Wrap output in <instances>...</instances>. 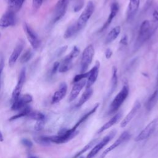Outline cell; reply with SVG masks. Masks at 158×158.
Instances as JSON below:
<instances>
[{
    "mask_svg": "<svg viewBox=\"0 0 158 158\" xmlns=\"http://www.w3.org/2000/svg\"><path fill=\"white\" fill-rule=\"evenodd\" d=\"M140 107H141V103L139 102V101H136L135 102L134 105L133 106L131 109L130 110V112L128 113L126 117L121 122L120 127L122 128L125 127L129 123V122L133 119V118L136 114L138 111L139 110Z\"/></svg>",
    "mask_w": 158,
    "mask_h": 158,
    "instance_id": "15",
    "label": "cell"
},
{
    "mask_svg": "<svg viewBox=\"0 0 158 158\" xmlns=\"http://www.w3.org/2000/svg\"><path fill=\"white\" fill-rule=\"evenodd\" d=\"M24 46V43L23 41L20 40L18 42V43L16 44L15 48L14 49L11 55L10 56L9 59V65L10 67H12L19 59Z\"/></svg>",
    "mask_w": 158,
    "mask_h": 158,
    "instance_id": "16",
    "label": "cell"
},
{
    "mask_svg": "<svg viewBox=\"0 0 158 158\" xmlns=\"http://www.w3.org/2000/svg\"><path fill=\"white\" fill-rule=\"evenodd\" d=\"M83 4H84L83 0H77L76 3L74 5V7H73L74 12H77L80 11L81 9V8L83 7Z\"/></svg>",
    "mask_w": 158,
    "mask_h": 158,
    "instance_id": "37",
    "label": "cell"
},
{
    "mask_svg": "<svg viewBox=\"0 0 158 158\" xmlns=\"http://www.w3.org/2000/svg\"><path fill=\"white\" fill-rule=\"evenodd\" d=\"M118 10H119V4H118V2H113L110 6V14L108 16V18H107V20L105 22V23H104V25H102V27L99 30V31H102L103 30H104L106 28H107L109 26V25L112 22V20L114 19V18L117 14Z\"/></svg>",
    "mask_w": 158,
    "mask_h": 158,
    "instance_id": "17",
    "label": "cell"
},
{
    "mask_svg": "<svg viewBox=\"0 0 158 158\" xmlns=\"http://www.w3.org/2000/svg\"><path fill=\"white\" fill-rule=\"evenodd\" d=\"M67 91V85L65 82L60 83L59 89L54 93L52 97V104H56L60 101L65 96Z\"/></svg>",
    "mask_w": 158,
    "mask_h": 158,
    "instance_id": "18",
    "label": "cell"
},
{
    "mask_svg": "<svg viewBox=\"0 0 158 158\" xmlns=\"http://www.w3.org/2000/svg\"></svg>",
    "mask_w": 158,
    "mask_h": 158,
    "instance_id": "51",
    "label": "cell"
},
{
    "mask_svg": "<svg viewBox=\"0 0 158 158\" xmlns=\"http://www.w3.org/2000/svg\"><path fill=\"white\" fill-rule=\"evenodd\" d=\"M158 28V22L154 20L151 22L148 20H144L139 27L138 35L135 41V49H139L146 41H147L156 32Z\"/></svg>",
    "mask_w": 158,
    "mask_h": 158,
    "instance_id": "1",
    "label": "cell"
},
{
    "mask_svg": "<svg viewBox=\"0 0 158 158\" xmlns=\"http://www.w3.org/2000/svg\"><path fill=\"white\" fill-rule=\"evenodd\" d=\"M25 78H26V71L25 69H23L19 77V79L17 81V83L14 88L12 93V97H11V102L12 103L15 101L20 96V93L23 86V84L25 81Z\"/></svg>",
    "mask_w": 158,
    "mask_h": 158,
    "instance_id": "9",
    "label": "cell"
},
{
    "mask_svg": "<svg viewBox=\"0 0 158 158\" xmlns=\"http://www.w3.org/2000/svg\"><path fill=\"white\" fill-rule=\"evenodd\" d=\"M98 140H99L98 138H94V139H92V140H91L90 142H89L86 146H85L79 152H78L73 156V158H78V157H80V156L81 154H83L84 152H86L88 149H91V148H93V147L95 145V144L98 142Z\"/></svg>",
    "mask_w": 158,
    "mask_h": 158,
    "instance_id": "30",
    "label": "cell"
},
{
    "mask_svg": "<svg viewBox=\"0 0 158 158\" xmlns=\"http://www.w3.org/2000/svg\"><path fill=\"white\" fill-rule=\"evenodd\" d=\"M140 0H129L128 8L127 10V20H131L135 15L139 8Z\"/></svg>",
    "mask_w": 158,
    "mask_h": 158,
    "instance_id": "20",
    "label": "cell"
},
{
    "mask_svg": "<svg viewBox=\"0 0 158 158\" xmlns=\"http://www.w3.org/2000/svg\"><path fill=\"white\" fill-rule=\"evenodd\" d=\"M72 67V62H67L62 61V63L60 64L58 71L60 73H64L69 71Z\"/></svg>",
    "mask_w": 158,
    "mask_h": 158,
    "instance_id": "34",
    "label": "cell"
},
{
    "mask_svg": "<svg viewBox=\"0 0 158 158\" xmlns=\"http://www.w3.org/2000/svg\"><path fill=\"white\" fill-rule=\"evenodd\" d=\"M156 89H158V75H157V83H156Z\"/></svg>",
    "mask_w": 158,
    "mask_h": 158,
    "instance_id": "49",
    "label": "cell"
},
{
    "mask_svg": "<svg viewBox=\"0 0 158 158\" xmlns=\"http://www.w3.org/2000/svg\"><path fill=\"white\" fill-rule=\"evenodd\" d=\"M112 55V51L109 49V48H107L106 51H105V57L106 59H109L111 57Z\"/></svg>",
    "mask_w": 158,
    "mask_h": 158,
    "instance_id": "44",
    "label": "cell"
},
{
    "mask_svg": "<svg viewBox=\"0 0 158 158\" xmlns=\"http://www.w3.org/2000/svg\"><path fill=\"white\" fill-rule=\"evenodd\" d=\"M122 113L121 112H118L116 114H115L109 120H108L106 123H105L98 131L97 133L99 134L104 131L105 130H107L108 128H110L112 127L114 125H115L116 123L118 122V120L121 118L122 117Z\"/></svg>",
    "mask_w": 158,
    "mask_h": 158,
    "instance_id": "21",
    "label": "cell"
},
{
    "mask_svg": "<svg viewBox=\"0 0 158 158\" xmlns=\"http://www.w3.org/2000/svg\"><path fill=\"white\" fill-rule=\"evenodd\" d=\"M128 93L129 86L128 83L125 82L123 85L121 90L118 93V94L116 95V96L114 98L112 102H111L109 109V114H114L118 110V109L120 107L125 100L128 97Z\"/></svg>",
    "mask_w": 158,
    "mask_h": 158,
    "instance_id": "2",
    "label": "cell"
},
{
    "mask_svg": "<svg viewBox=\"0 0 158 158\" xmlns=\"http://www.w3.org/2000/svg\"><path fill=\"white\" fill-rule=\"evenodd\" d=\"M120 31H121V28L120 26H117L113 28L107 34L105 40V43L106 44H109L112 42L113 41H114L119 35Z\"/></svg>",
    "mask_w": 158,
    "mask_h": 158,
    "instance_id": "24",
    "label": "cell"
},
{
    "mask_svg": "<svg viewBox=\"0 0 158 158\" xmlns=\"http://www.w3.org/2000/svg\"><path fill=\"white\" fill-rule=\"evenodd\" d=\"M130 137V133L127 131H123L120 136L117 139V140L112 144H111L110 146H109L107 148H106L105 149V151L102 153V154L101 155V158H104L105 156L110 151H113L114 149L117 148L118 146H119L120 145H121L122 143H123L124 142L128 141Z\"/></svg>",
    "mask_w": 158,
    "mask_h": 158,
    "instance_id": "11",
    "label": "cell"
},
{
    "mask_svg": "<svg viewBox=\"0 0 158 158\" xmlns=\"http://www.w3.org/2000/svg\"><path fill=\"white\" fill-rule=\"evenodd\" d=\"M158 119L155 118L149 122L146 127L138 134V135L135 138V141H143L151 136L155 131L157 125Z\"/></svg>",
    "mask_w": 158,
    "mask_h": 158,
    "instance_id": "8",
    "label": "cell"
},
{
    "mask_svg": "<svg viewBox=\"0 0 158 158\" xmlns=\"http://www.w3.org/2000/svg\"><path fill=\"white\" fill-rule=\"evenodd\" d=\"M3 139H4V138H3V136H2V133L0 132V141H3Z\"/></svg>",
    "mask_w": 158,
    "mask_h": 158,
    "instance_id": "48",
    "label": "cell"
},
{
    "mask_svg": "<svg viewBox=\"0 0 158 158\" xmlns=\"http://www.w3.org/2000/svg\"><path fill=\"white\" fill-rule=\"evenodd\" d=\"M117 131L112 130L108 135L105 136L99 142L94 146L90 152L88 154L86 158H93L115 136Z\"/></svg>",
    "mask_w": 158,
    "mask_h": 158,
    "instance_id": "6",
    "label": "cell"
},
{
    "mask_svg": "<svg viewBox=\"0 0 158 158\" xmlns=\"http://www.w3.org/2000/svg\"><path fill=\"white\" fill-rule=\"evenodd\" d=\"M120 44L123 45V46H127L128 44V37L127 35H123L122 38L120 40Z\"/></svg>",
    "mask_w": 158,
    "mask_h": 158,
    "instance_id": "43",
    "label": "cell"
},
{
    "mask_svg": "<svg viewBox=\"0 0 158 158\" xmlns=\"http://www.w3.org/2000/svg\"><path fill=\"white\" fill-rule=\"evenodd\" d=\"M32 96L29 94H25L20 96L15 101L12 103L11 109L12 110H19L27 106V105L32 101Z\"/></svg>",
    "mask_w": 158,
    "mask_h": 158,
    "instance_id": "13",
    "label": "cell"
},
{
    "mask_svg": "<svg viewBox=\"0 0 158 158\" xmlns=\"http://www.w3.org/2000/svg\"><path fill=\"white\" fill-rule=\"evenodd\" d=\"M43 1L44 0H33L32 6H33V10H38L42 5Z\"/></svg>",
    "mask_w": 158,
    "mask_h": 158,
    "instance_id": "39",
    "label": "cell"
},
{
    "mask_svg": "<svg viewBox=\"0 0 158 158\" xmlns=\"http://www.w3.org/2000/svg\"><path fill=\"white\" fill-rule=\"evenodd\" d=\"M99 106V103H97L89 111H88L87 113H86L85 115H83L78 120V121L75 124V125L72 128V129L73 130H77V129L78 128V127L81 124H82V123H83V122H85L86 120H88V118L96 111V110L98 109Z\"/></svg>",
    "mask_w": 158,
    "mask_h": 158,
    "instance_id": "22",
    "label": "cell"
},
{
    "mask_svg": "<svg viewBox=\"0 0 158 158\" xmlns=\"http://www.w3.org/2000/svg\"><path fill=\"white\" fill-rule=\"evenodd\" d=\"M94 11V4L92 1H89L88 2L85 9L80 15L77 22H76L80 30L82 29L86 25L88 21L90 19L91 16L93 15Z\"/></svg>",
    "mask_w": 158,
    "mask_h": 158,
    "instance_id": "5",
    "label": "cell"
},
{
    "mask_svg": "<svg viewBox=\"0 0 158 158\" xmlns=\"http://www.w3.org/2000/svg\"><path fill=\"white\" fill-rule=\"evenodd\" d=\"M89 74V72H86L84 73H81L80 74H78L77 75H75L73 79V82L77 83L81 80H84L86 78H88Z\"/></svg>",
    "mask_w": 158,
    "mask_h": 158,
    "instance_id": "36",
    "label": "cell"
},
{
    "mask_svg": "<svg viewBox=\"0 0 158 158\" xmlns=\"http://www.w3.org/2000/svg\"><path fill=\"white\" fill-rule=\"evenodd\" d=\"M34 139L36 143L40 144H43V145H48L51 143L49 140V136H40L35 137Z\"/></svg>",
    "mask_w": 158,
    "mask_h": 158,
    "instance_id": "35",
    "label": "cell"
},
{
    "mask_svg": "<svg viewBox=\"0 0 158 158\" xmlns=\"http://www.w3.org/2000/svg\"><path fill=\"white\" fill-rule=\"evenodd\" d=\"M80 30L77 25L76 23L71 25L70 26H69L67 30H65L64 35V37L65 39H68L71 38L72 36H73V35H75L78 31H79Z\"/></svg>",
    "mask_w": 158,
    "mask_h": 158,
    "instance_id": "26",
    "label": "cell"
},
{
    "mask_svg": "<svg viewBox=\"0 0 158 158\" xmlns=\"http://www.w3.org/2000/svg\"><path fill=\"white\" fill-rule=\"evenodd\" d=\"M25 0H8V6L9 9L14 12L19 11L22 7Z\"/></svg>",
    "mask_w": 158,
    "mask_h": 158,
    "instance_id": "27",
    "label": "cell"
},
{
    "mask_svg": "<svg viewBox=\"0 0 158 158\" xmlns=\"http://www.w3.org/2000/svg\"><path fill=\"white\" fill-rule=\"evenodd\" d=\"M15 12L9 9L0 18V27L7 28L15 25Z\"/></svg>",
    "mask_w": 158,
    "mask_h": 158,
    "instance_id": "12",
    "label": "cell"
},
{
    "mask_svg": "<svg viewBox=\"0 0 158 158\" xmlns=\"http://www.w3.org/2000/svg\"><path fill=\"white\" fill-rule=\"evenodd\" d=\"M69 0H58L56 3L52 17L53 22H56L61 19L66 12Z\"/></svg>",
    "mask_w": 158,
    "mask_h": 158,
    "instance_id": "7",
    "label": "cell"
},
{
    "mask_svg": "<svg viewBox=\"0 0 158 158\" xmlns=\"http://www.w3.org/2000/svg\"><path fill=\"white\" fill-rule=\"evenodd\" d=\"M4 60H3V58L1 57L0 59V78H1V73L3 70V69H4Z\"/></svg>",
    "mask_w": 158,
    "mask_h": 158,
    "instance_id": "46",
    "label": "cell"
},
{
    "mask_svg": "<svg viewBox=\"0 0 158 158\" xmlns=\"http://www.w3.org/2000/svg\"><path fill=\"white\" fill-rule=\"evenodd\" d=\"M80 52V51L79 48L77 46H75L73 48L71 52L64 57V59L62 60V61L67 62H72V60L79 55Z\"/></svg>",
    "mask_w": 158,
    "mask_h": 158,
    "instance_id": "28",
    "label": "cell"
},
{
    "mask_svg": "<svg viewBox=\"0 0 158 158\" xmlns=\"http://www.w3.org/2000/svg\"><path fill=\"white\" fill-rule=\"evenodd\" d=\"M94 55V49L92 44L88 45L83 51L81 64L80 72L81 73L86 72L89 65L91 64Z\"/></svg>",
    "mask_w": 158,
    "mask_h": 158,
    "instance_id": "4",
    "label": "cell"
},
{
    "mask_svg": "<svg viewBox=\"0 0 158 158\" xmlns=\"http://www.w3.org/2000/svg\"><path fill=\"white\" fill-rule=\"evenodd\" d=\"M33 51L30 49H27L20 57V62L22 64H24V63H26L27 62H28L32 57L33 56Z\"/></svg>",
    "mask_w": 158,
    "mask_h": 158,
    "instance_id": "32",
    "label": "cell"
},
{
    "mask_svg": "<svg viewBox=\"0 0 158 158\" xmlns=\"http://www.w3.org/2000/svg\"><path fill=\"white\" fill-rule=\"evenodd\" d=\"M99 67H100V63L98 60L96 61V62L95 63V65L93 67V68L89 71V74L86 83V88H91L92 85L96 81L98 77V74H99Z\"/></svg>",
    "mask_w": 158,
    "mask_h": 158,
    "instance_id": "14",
    "label": "cell"
},
{
    "mask_svg": "<svg viewBox=\"0 0 158 158\" xmlns=\"http://www.w3.org/2000/svg\"><path fill=\"white\" fill-rule=\"evenodd\" d=\"M44 125V120H38V121H36V122L34 126V128L36 131H40L43 129Z\"/></svg>",
    "mask_w": 158,
    "mask_h": 158,
    "instance_id": "38",
    "label": "cell"
},
{
    "mask_svg": "<svg viewBox=\"0 0 158 158\" xmlns=\"http://www.w3.org/2000/svg\"><path fill=\"white\" fill-rule=\"evenodd\" d=\"M93 90L91 88H86L85 91L83 92V93L82 94L78 102H77L76 107H80L81 106H82L86 101H88L89 100V99L93 95Z\"/></svg>",
    "mask_w": 158,
    "mask_h": 158,
    "instance_id": "25",
    "label": "cell"
},
{
    "mask_svg": "<svg viewBox=\"0 0 158 158\" xmlns=\"http://www.w3.org/2000/svg\"><path fill=\"white\" fill-rule=\"evenodd\" d=\"M28 158H36V157H35V156H30V157H29Z\"/></svg>",
    "mask_w": 158,
    "mask_h": 158,
    "instance_id": "50",
    "label": "cell"
},
{
    "mask_svg": "<svg viewBox=\"0 0 158 158\" xmlns=\"http://www.w3.org/2000/svg\"><path fill=\"white\" fill-rule=\"evenodd\" d=\"M78 131L73 130L72 128L70 129H63L60 130L58 135L49 136V140L51 143H54L56 144L65 143L77 135Z\"/></svg>",
    "mask_w": 158,
    "mask_h": 158,
    "instance_id": "3",
    "label": "cell"
},
{
    "mask_svg": "<svg viewBox=\"0 0 158 158\" xmlns=\"http://www.w3.org/2000/svg\"><path fill=\"white\" fill-rule=\"evenodd\" d=\"M23 30L25 32L27 38L33 49H38L40 45V41L33 29L26 23L23 24Z\"/></svg>",
    "mask_w": 158,
    "mask_h": 158,
    "instance_id": "10",
    "label": "cell"
},
{
    "mask_svg": "<svg viewBox=\"0 0 158 158\" xmlns=\"http://www.w3.org/2000/svg\"><path fill=\"white\" fill-rule=\"evenodd\" d=\"M112 78H111V89L110 94H112L115 89L117 85L118 77H117V69L116 67L113 66L112 69Z\"/></svg>",
    "mask_w": 158,
    "mask_h": 158,
    "instance_id": "29",
    "label": "cell"
},
{
    "mask_svg": "<svg viewBox=\"0 0 158 158\" xmlns=\"http://www.w3.org/2000/svg\"><path fill=\"white\" fill-rule=\"evenodd\" d=\"M152 17H153V20L158 22V11L154 10L152 13Z\"/></svg>",
    "mask_w": 158,
    "mask_h": 158,
    "instance_id": "47",
    "label": "cell"
},
{
    "mask_svg": "<svg viewBox=\"0 0 158 158\" xmlns=\"http://www.w3.org/2000/svg\"><path fill=\"white\" fill-rule=\"evenodd\" d=\"M31 111V108L29 107V106H26L24 108H23L22 109L20 110V112H19L18 114H17L16 115H13L12 117H11L10 118H9V120L10 121H13V120H15L16 119H18V118H20L21 117H25V116H27L28 114Z\"/></svg>",
    "mask_w": 158,
    "mask_h": 158,
    "instance_id": "31",
    "label": "cell"
},
{
    "mask_svg": "<svg viewBox=\"0 0 158 158\" xmlns=\"http://www.w3.org/2000/svg\"><path fill=\"white\" fill-rule=\"evenodd\" d=\"M67 49V46H64L61 47V48L59 49V51L57 52V56H60L61 54H62L66 51Z\"/></svg>",
    "mask_w": 158,
    "mask_h": 158,
    "instance_id": "45",
    "label": "cell"
},
{
    "mask_svg": "<svg viewBox=\"0 0 158 158\" xmlns=\"http://www.w3.org/2000/svg\"><path fill=\"white\" fill-rule=\"evenodd\" d=\"M29 117L31 119L35 120L36 121L38 120H45V116L43 114L39 112H33L31 111L28 115L27 116Z\"/></svg>",
    "mask_w": 158,
    "mask_h": 158,
    "instance_id": "33",
    "label": "cell"
},
{
    "mask_svg": "<svg viewBox=\"0 0 158 158\" xmlns=\"http://www.w3.org/2000/svg\"><path fill=\"white\" fill-rule=\"evenodd\" d=\"M59 65H60V63L59 62H54V64H53L52 68V70H51V73L52 74H54V73H56V72L59 70Z\"/></svg>",
    "mask_w": 158,
    "mask_h": 158,
    "instance_id": "42",
    "label": "cell"
},
{
    "mask_svg": "<svg viewBox=\"0 0 158 158\" xmlns=\"http://www.w3.org/2000/svg\"><path fill=\"white\" fill-rule=\"evenodd\" d=\"M21 143L25 147L28 148H31L33 146V143L31 140L27 138H23L21 140Z\"/></svg>",
    "mask_w": 158,
    "mask_h": 158,
    "instance_id": "40",
    "label": "cell"
},
{
    "mask_svg": "<svg viewBox=\"0 0 158 158\" xmlns=\"http://www.w3.org/2000/svg\"><path fill=\"white\" fill-rule=\"evenodd\" d=\"M158 101V89H156V90L153 92V93L151 95V96L148 99L146 104V108L148 111L151 110L153 107L155 106L156 103Z\"/></svg>",
    "mask_w": 158,
    "mask_h": 158,
    "instance_id": "23",
    "label": "cell"
},
{
    "mask_svg": "<svg viewBox=\"0 0 158 158\" xmlns=\"http://www.w3.org/2000/svg\"><path fill=\"white\" fill-rule=\"evenodd\" d=\"M86 81L85 80H81L77 83H75V84L70 91V93L69 94V101L70 102L73 101L77 98V96L80 94L81 90L86 85Z\"/></svg>",
    "mask_w": 158,
    "mask_h": 158,
    "instance_id": "19",
    "label": "cell"
},
{
    "mask_svg": "<svg viewBox=\"0 0 158 158\" xmlns=\"http://www.w3.org/2000/svg\"><path fill=\"white\" fill-rule=\"evenodd\" d=\"M153 1H154V0H146L145 4L144 6V7H143L144 12H146L151 7V6H152V4L153 3Z\"/></svg>",
    "mask_w": 158,
    "mask_h": 158,
    "instance_id": "41",
    "label": "cell"
}]
</instances>
